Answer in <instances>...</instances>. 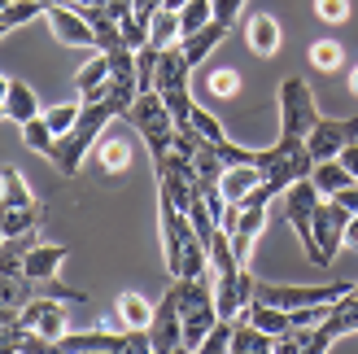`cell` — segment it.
<instances>
[{"instance_id": "cell-10", "label": "cell", "mask_w": 358, "mask_h": 354, "mask_svg": "<svg viewBox=\"0 0 358 354\" xmlns=\"http://www.w3.org/2000/svg\"><path fill=\"white\" fill-rule=\"evenodd\" d=\"M17 320L27 328H35L40 337H48L52 346L66 337V302H57V297H48V293H35L31 302L17 311Z\"/></svg>"}, {"instance_id": "cell-17", "label": "cell", "mask_w": 358, "mask_h": 354, "mask_svg": "<svg viewBox=\"0 0 358 354\" xmlns=\"http://www.w3.org/2000/svg\"><path fill=\"white\" fill-rule=\"evenodd\" d=\"M245 267L241 254H236V245H231V232L227 227H219V232L210 236V271L214 276H236Z\"/></svg>"}, {"instance_id": "cell-22", "label": "cell", "mask_w": 358, "mask_h": 354, "mask_svg": "<svg viewBox=\"0 0 358 354\" xmlns=\"http://www.w3.org/2000/svg\"><path fill=\"white\" fill-rule=\"evenodd\" d=\"M249 48H254L258 57H271V52L280 48V27H275V17H271V13L249 17Z\"/></svg>"}, {"instance_id": "cell-33", "label": "cell", "mask_w": 358, "mask_h": 354, "mask_svg": "<svg viewBox=\"0 0 358 354\" xmlns=\"http://www.w3.org/2000/svg\"><path fill=\"white\" fill-rule=\"evenodd\" d=\"M231 332H236V320H214V328L206 332V341H201V354H223V350H231Z\"/></svg>"}, {"instance_id": "cell-4", "label": "cell", "mask_w": 358, "mask_h": 354, "mask_svg": "<svg viewBox=\"0 0 358 354\" xmlns=\"http://www.w3.org/2000/svg\"><path fill=\"white\" fill-rule=\"evenodd\" d=\"M319 122L315 110V92L306 79H284L280 83V136H310V127Z\"/></svg>"}, {"instance_id": "cell-23", "label": "cell", "mask_w": 358, "mask_h": 354, "mask_svg": "<svg viewBox=\"0 0 358 354\" xmlns=\"http://www.w3.org/2000/svg\"><path fill=\"white\" fill-rule=\"evenodd\" d=\"M96 162H101V171H110V175L131 171V149H127V140H118V136L96 140Z\"/></svg>"}, {"instance_id": "cell-42", "label": "cell", "mask_w": 358, "mask_h": 354, "mask_svg": "<svg viewBox=\"0 0 358 354\" xmlns=\"http://www.w3.org/2000/svg\"><path fill=\"white\" fill-rule=\"evenodd\" d=\"M315 9L324 22H345L350 17V0H315Z\"/></svg>"}, {"instance_id": "cell-11", "label": "cell", "mask_w": 358, "mask_h": 354, "mask_svg": "<svg viewBox=\"0 0 358 354\" xmlns=\"http://www.w3.org/2000/svg\"><path fill=\"white\" fill-rule=\"evenodd\" d=\"M192 232H196V227L188 223L184 210L162 201V245H166V271L171 276H179V267H184V245H188Z\"/></svg>"}, {"instance_id": "cell-31", "label": "cell", "mask_w": 358, "mask_h": 354, "mask_svg": "<svg viewBox=\"0 0 358 354\" xmlns=\"http://www.w3.org/2000/svg\"><path fill=\"white\" fill-rule=\"evenodd\" d=\"M214 17V9H210V0H188L184 9H179V31L184 35H192V31H201L206 22ZM184 35H179V40H184Z\"/></svg>"}, {"instance_id": "cell-44", "label": "cell", "mask_w": 358, "mask_h": 354, "mask_svg": "<svg viewBox=\"0 0 358 354\" xmlns=\"http://www.w3.org/2000/svg\"><path fill=\"white\" fill-rule=\"evenodd\" d=\"M157 9H162V0H131V13L140 17V22H153Z\"/></svg>"}, {"instance_id": "cell-35", "label": "cell", "mask_w": 358, "mask_h": 354, "mask_svg": "<svg viewBox=\"0 0 358 354\" xmlns=\"http://www.w3.org/2000/svg\"><path fill=\"white\" fill-rule=\"evenodd\" d=\"M40 13H48V9L40 5V0H9V5H5V13H0V17H5V22H9V31H13V27L31 22V17H40Z\"/></svg>"}, {"instance_id": "cell-25", "label": "cell", "mask_w": 358, "mask_h": 354, "mask_svg": "<svg viewBox=\"0 0 358 354\" xmlns=\"http://www.w3.org/2000/svg\"><path fill=\"white\" fill-rule=\"evenodd\" d=\"M5 110H9L13 122H31L35 114H44V110H40V101H35V92H31L27 83H9V92H5Z\"/></svg>"}, {"instance_id": "cell-26", "label": "cell", "mask_w": 358, "mask_h": 354, "mask_svg": "<svg viewBox=\"0 0 358 354\" xmlns=\"http://www.w3.org/2000/svg\"><path fill=\"white\" fill-rule=\"evenodd\" d=\"M40 219H44V210L40 206H17V210H5V215H0V232L5 236H22V232H35V227H40Z\"/></svg>"}, {"instance_id": "cell-43", "label": "cell", "mask_w": 358, "mask_h": 354, "mask_svg": "<svg viewBox=\"0 0 358 354\" xmlns=\"http://www.w3.org/2000/svg\"><path fill=\"white\" fill-rule=\"evenodd\" d=\"M210 9H214V17H219V22L231 27V17L245 9V0H210Z\"/></svg>"}, {"instance_id": "cell-20", "label": "cell", "mask_w": 358, "mask_h": 354, "mask_svg": "<svg viewBox=\"0 0 358 354\" xmlns=\"http://www.w3.org/2000/svg\"><path fill=\"white\" fill-rule=\"evenodd\" d=\"M105 83H110V57H105V52H96V57L79 70L75 87H79V97H83V101H92V97L105 92Z\"/></svg>"}, {"instance_id": "cell-51", "label": "cell", "mask_w": 358, "mask_h": 354, "mask_svg": "<svg viewBox=\"0 0 358 354\" xmlns=\"http://www.w3.org/2000/svg\"><path fill=\"white\" fill-rule=\"evenodd\" d=\"M40 5H44V9H57V5H66V0H40Z\"/></svg>"}, {"instance_id": "cell-5", "label": "cell", "mask_w": 358, "mask_h": 354, "mask_svg": "<svg viewBox=\"0 0 358 354\" xmlns=\"http://www.w3.org/2000/svg\"><path fill=\"white\" fill-rule=\"evenodd\" d=\"M179 297H184V280H179V276H171V289L162 293V302L153 306V324H149L153 354H175V350H184V324H179Z\"/></svg>"}, {"instance_id": "cell-48", "label": "cell", "mask_w": 358, "mask_h": 354, "mask_svg": "<svg viewBox=\"0 0 358 354\" xmlns=\"http://www.w3.org/2000/svg\"><path fill=\"white\" fill-rule=\"evenodd\" d=\"M13 320H17V311L13 306H0V324H13Z\"/></svg>"}, {"instance_id": "cell-40", "label": "cell", "mask_w": 358, "mask_h": 354, "mask_svg": "<svg viewBox=\"0 0 358 354\" xmlns=\"http://www.w3.org/2000/svg\"><path fill=\"white\" fill-rule=\"evenodd\" d=\"M40 293H48V297H57V302H83V293L79 289H66L57 276H48V280H40Z\"/></svg>"}, {"instance_id": "cell-21", "label": "cell", "mask_w": 358, "mask_h": 354, "mask_svg": "<svg viewBox=\"0 0 358 354\" xmlns=\"http://www.w3.org/2000/svg\"><path fill=\"white\" fill-rule=\"evenodd\" d=\"M214 311H219V320H236L241 315V271L214 276Z\"/></svg>"}, {"instance_id": "cell-28", "label": "cell", "mask_w": 358, "mask_h": 354, "mask_svg": "<svg viewBox=\"0 0 358 354\" xmlns=\"http://www.w3.org/2000/svg\"><path fill=\"white\" fill-rule=\"evenodd\" d=\"M118 320L127 324V328H149L153 324V306L140 293H122L118 297Z\"/></svg>"}, {"instance_id": "cell-52", "label": "cell", "mask_w": 358, "mask_h": 354, "mask_svg": "<svg viewBox=\"0 0 358 354\" xmlns=\"http://www.w3.org/2000/svg\"><path fill=\"white\" fill-rule=\"evenodd\" d=\"M0 118H9V110H5V101H0Z\"/></svg>"}, {"instance_id": "cell-6", "label": "cell", "mask_w": 358, "mask_h": 354, "mask_svg": "<svg viewBox=\"0 0 358 354\" xmlns=\"http://www.w3.org/2000/svg\"><path fill=\"white\" fill-rule=\"evenodd\" d=\"M345 223H350V210L336 201V197H319L315 206V245H319V262L315 267H328L336 258V250L345 245Z\"/></svg>"}, {"instance_id": "cell-39", "label": "cell", "mask_w": 358, "mask_h": 354, "mask_svg": "<svg viewBox=\"0 0 358 354\" xmlns=\"http://www.w3.org/2000/svg\"><path fill=\"white\" fill-rule=\"evenodd\" d=\"M210 92H214V97L241 92V75H236V70H214V75H210Z\"/></svg>"}, {"instance_id": "cell-7", "label": "cell", "mask_w": 358, "mask_h": 354, "mask_svg": "<svg viewBox=\"0 0 358 354\" xmlns=\"http://www.w3.org/2000/svg\"><path fill=\"white\" fill-rule=\"evenodd\" d=\"M350 285H258V297L271 306L297 311V306H319V302H336L345 297Z\"/></svg>"}, {"instance_id": "cell-46", "label": "cell", "mask_w": 358, "mask_h": 354, "mask_svg": "<svg viewBox=\"0 0 358 354\" xmlns=\"http://www.w3.org/2000/svg\"><path fill=\"white\" fill-rule=\"evenodd\" d=\"M341 167H345V171L354 175V180H358V140H354V145H345V149H341Z\"/></svg>"}, {"instance_id": "cell-37", "label": "cell", "mask_w": 358, "mask_h": 354, "mask_svg": "<svg viewBox=\"0 0 358 354\" xmlns=\"http://www.w3.org/2000/svg\"><path fill=\"white\" fill-rule=\"evenodd\" d=\"M310 66L336 70V66H341V44H336V40H319V44L310 48Z\"/></svg>"}, {"instance_id": "cell-24", "label": "cell", "mask_w": 358, "mask_h": 354, "mask_svg": "<svg viewBox=\"0 0 358 354\" xmlns=\"http://www.w3.org/2000/svg\"><path fill=\"white\" fill-rule=\"evenodd\" d=\"M31 188L22 184V175H17L13 167H0V215L5 210H17V206H31Z\"/></svg>"}, {"instance_id": "cell-34", "label": "cell", "mask_w": 358, "mask_h": 354, "mask_svg": "<svg viewBox=\"0 0 358 354\" xmlns=\"http://www.w3.org/2000/svg\"><path fill=\"white\" fill-rule=\"evenodd\" d=\"M162 101H166V110L175 118V127H188V122H192V97H188V87H171V92H162Z\"/></svg>"}, {"instance_id": "cell-47", "label": "cell", "mask_w": 358, "mask_h": 354, "mask_svg": "<svg viewBox=\"0 0 358 354\" xmlns=\"http://www.w3.org/2000/svg\"><path fill=\"white\" fill-rule=\"evenodd\" d=\"M345 245L358 250V215H350V223H345Z\"/></svg>"}, {"instance_id": "cell-54", "label": "cell", "mask_w": 358, "mask_h": 354, "mask_svg": "<svg viewBox=\"0 0 358 354\" xmlns=\"http://www.w3.org/2000/svg\"><path fill=\"white\" fill-rule=\"evenodd\" d=\"M5 5H9V0H0V13H5Z\"/></svg>"}, {"instance_id": "cell-56", "label": "cell", "mask_w": 358, "mask_h": 354, "mask_svg": "<svg viewBox=\"0 0 358 354\" xmlns=\"http://www.w3.org/2000/svg\"><path fill=\"white\" fill-rule=\"evenodd\" d=\"M354 293H358V285H354Z\"/></svg>"}, {"instance_id": "cell-30", "label": "cell", "mask_w": 358, "mask_h": 354, "mask_svg": "<svg viewBox=\"0 0 358 354\" xmlns=\"http://www.w3.org/2000/svg\"><path fill=\"white\" fill-rule=\"evenodd\" d=\"M22 140H27L35 153H44V157H48L52 145H57V132L48 127V118H44V114H35L31 122H22Z\"/></svg>"}, {"instance_id": "cell-55", "label": "cell", "mask_w": 358, "mask_h": 354, "mask_svg": "<svg viewBox=\"0 0 358 354\" xmlns=\"http://www.w3.org/2000/svg\"><path fill=\"white\" fill-rule=\"evenodd\" d=\"M0 241H5V232H0Z\"/></svg>"}, {"instance_id": "cell-32", "label": "cell", "mask_w": 358, "mask_h": 354, "mask_svg": "<svg viewBox=\"0 0 358 354\" xmlns=\"http://www.w3.org/2000/svg\"><path fill=\"white\" fill-rule=\"evenodd\" d=\"M192 127H196V136H201V140H210V145H223V140H227L223 122L214 118L210 110H201V105H192Z\"/></svg>"}, {"instance_id": "cell-14", "label": "cell", "mask_w": 358, "mask_h": 354, "mask_svg": "<svg viewBox=\"0 0 358 354\" xmlns=\"http://www.w3.org/2000/svg\"><path fill=\"white\" fill-rule=\"evenodd\" d=\"M188 75H192V62L184 57V48H179V44L162 48V62H157V92H171V87H188Z\"/></svg>"}, {"instance_id": "cell-49", "label": "cell", "mask_w": 358, "mask_h": 354, "mask_svg": "<svg viewBox=\"0 0 358 354\" xmlns=\"http://www.w3.org/2000/svg\"><path fill=\"white\" fill-rule=\"evenodd\" d=\"M350 87H354V97H358V66L350 70Z\"/></svg>"}, {"instance_id": "cell-15", "label": "cell", "mask_w": 358, "mask_h": 354, "mask_svg": "<svg viewBox=\"0 0 358 354\" xmlns=\"http://www.w3.org/2000/svg\"><path fill=\"white\" fill-rule=\"evenodd\" d=\"M262 184V171L254 167V162H241V167H227L223 171V180H219V188H223V197L231 201V206H241L249 192H254Z\"/></svg>"}, {"instance_id": "cell-38", "label": "cell", "mask_w": 358, "mask_h": 354, "mask_svg": "<svg viewBox=\"0 0 358 354\" xmlns=\"http://www.w3.org/2000/svg\"><path fill=\"white\" fill-rule=\"evenodd\" d=\"M79 110H83V105H52V110H44V118H48V127L57 132V136H66L70 127H75Z\"/></svg>"}, {"instance_id": "cell-8", "label": "cell", "mask_w": 358, "mask_h": 354, "mask_svg": "<svg viewBox=\"0 0 358 354\" xmlns=\"http://www.w3.org/2000/svg\"><path fill=\"white\" fill-rule=\"evenodd\" d=\"M354 140H358V118H319L306 136V149L315 162H328V157H341V149Z\"/></svg>"}, {"instance_id": "cell-27", "label": "cell", "mask_w": 358, "mask_h": 354, "mask_svg": "<svg viewBox=\"0 0 358 354\" xmlns=\"http://www.w3.org/2000/svg\"><path fill=\"white\" fill-rule=\"evenodd\" d=\"M179 13H171V9H157L153 13V22H149V44H157V48H171V44H179Z\"/></svg>"}, {"instance_id": "cell-3", "label": "cell", "mask_w": 358, "mask_h": 354, "mask_svg": "<svg viewBox=\"0 0 358 354\" xmlns=\"http://www.w3.org/2000/svg\"><path fill=\"white\" fill-rule=\"evenodd\" d=\"M62 354H153L149 328H127V332H66L57 341Z\"/></svg>"}, {"instance_id": "cell-29", "label": "cell", "mask_w": 358, "mask_h": 354, "mask_svg": "<svg viewBox=\"0 0 358 354\" xmlns=\"http://www.w3.org/2000/svg\"><path fill=\"white\" fill-rule=\"evenodd\" d=\"M157 62H162V48L157 44L136 48V83H140V92H153L157 87Z\"/></svg>"}, {"instance_id": "cell-18", "label": "cell", "mask_w": 358, "mask_h": 354, "mask_svg": "<svg viewBox=\"0 0 358 354\" xmlns=\"http://www.w3.org/2000/svg\"><path fill=\"white\" fill-rule=\"evenodd\" d=\"M310 180H315V188H319V197H336L341 188L354 184V175L341 167V157H328V162H315Z\"/></svg>"}, {"instance_id": "cell-36", "label": "cell", "mask_w": 358, "mask_h": 354, "mask_svg": "<svg viewBox=\"0 0 358 354\" xmlns=\"http://www.w3.org/2000/svg\"><path fill=\"white\" fill-rule=\"evenodd\" d=\"M118 27H122V44H127V48H145L149 44V22H140L136 13H122Z\"/></svg>"}, {"instance_id": "cell-53", "label": "cell", "mask_w": 358, "mask_h": 354, "mask_svg": "<svg viewBox=\"0 0 358 354\" xmlns=\"http://www.w3.org/2000/svg\"><path fill=\"white\" fill-rule=\"evenodd\" d=\"M5 31H9V22H5V17H0V35H5Z\"/></svg>"}, {"instance_id": "cell-1", "label": "cell", "mask_w": 358, "mask_h": 354, "mask_svg": "<svg viewBox=\"0 0 358 354\" xmlns=\"http://www.w3.org/2000/svg\"><path fill=\"white\" fill-rule=\"evenodd\" d=\"M114 122V110L105 105L101 97H92V101H83V110H79V118H75V127H70L66 136H57V145H52V167H57L62 175H79V167H83V157H87V149L96 145V140L105 136V127Z\"/></svg>"}, {"instance_id": "cell-19", "label": "cell", "mask_w": 358, "mask_h": 354, "mask_svg": "<svg viewBox=\"0 0 358 354\" xmlns=\"http://www.w3.org/2000/svg\"><path fill=\"white\" fill-rule=\"evenodd\" d=\"M266 350H275L271 332H262L258 324H249V320H236V332H231V354H266Z\"/></svg>"}, {"instance_id": "cell-50", "label": "cell", "mask_w": 358, "mask_h": 354, "mask_svg": "<svg viewBox=\"0 0 358 354\" xmlns=\"http://www.w3.org/2000/svg\"><path fill=\"white\" fill-rule=\"evenodd\" d=\"M5 92H9V79H5V75H0V101H5Z\"/></svg>"}, {"instance_id": "cell-2", "label": "cell", "mask_w": 358, "mask_h": 354, "mask_svg": "<svg viewBox=\"0 0 358 354\" xmlns=\"http://www.w3.org/2000/svg\"><path fill=\"white\" fill-rule=\"evenodd\" d=\"M122 122H131V127L145 136L149 157H162V153L175 145V118H171V110H166V101H162V92H157V87H153V92H140Z\"/></svg>"}, {"instance_id": "cell-13", "label": "cell", "mask_w": 358, "mask_h": 354, "mask_svg": "<svg viewBox=\"0 0 358 354\" xmlns=\"http://www.w3.org/2000/svg\"><path fill=\"white\" fill-rule=\"evenodd\" d=\"M227 31H231L227 22H219V17H210V22H206L201 31L184 35V40H179V48H184V57H188L192 66H201V62L210 57V52H214V48L223 44V35H227Z\"/></svg>"}, {"instance_id": "cell-45", "label": "cell", "mask_w": 358, "mask_h": 354, "mask_svg": "<svg viewBox=\"0 0 358 354\" xmlns=\"http://www.w3.org/2000/svg\"><path fill=\"white\" fill-rule=\"evenodd\" d=\"M336 201H341V206L350 210V215H358V180H354L350 188H341V192H336Z\"/></svg>"}, {"instance_id": "cell-9", "label": "cell", "mask_w": 358, "mask_h": 354, "mask_svg": "<svg viewBox=\"0 0 358 354\" xmlns=\"http://www.w3.org/2000/svg\"><path fill=\"white\" fill-rule=\"evenodd\" d=\"M350 332H358V293L350 289L345 297H336V302L328 306L324 324L315 328V341H310V354H324L336 337H350Z\"/></svg>"}, {"instance_id": "cell-12", "label": "cell", "mask_w": 358, "mask_h": 354, "mask_svg": "<svg viewBox=\"0 0 358 354\" xmlns=\"http://www.w3.org/2000/svg\"><path fill=\"white\" fill-rule=\"evenodd\" d=\"M48 27H52V35H57L62 44H75V48H96L92 27H87V17H83L75 5H57V9H48Z\"/></svg>"}, {"instance_id": "cell-41", "label": "cell", "mask_w": 358, "mask_h": 354, "mask_svg": "<svg viewBox=\"0 0 358 354\" xmlns=\"http://www.w3.org/2000/svg\"><path fill=\"white\" fill-rule=\"evenodd\" d=\"M214 149H219V157H223V162H227V167H241V162H254V153H258V149H245V145H231V140H223V145H214Z\"/></svg>"}, {"instance_id": "cell-16", "label": "cell", "mask_w": 358, "mask_h": 354, "mask_svg": "<svg viewBox=\"0 0 358 354\" xmlns=\"http://www.w3.org/2000/svg\"><path fill=\"white\" fill-rule=\"evenodd\" d=\"M66 245H35V250L27 254V262H22V276H31L35 285L40 280H48V276H57V267L66 262Z\"/></svg>"}]
</instances>
